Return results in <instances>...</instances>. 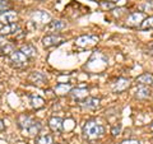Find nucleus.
I'll return each mask as SVG.
<instances>
[{
	"mask_svg": "<svg viewBox=\"0 0 153 144\" xmlns=\"http://www.w3.org/2000/svg\"><path fill=\"white\" fill-rule=\"evenodd\" d=\"M65 27H66V23L65 22L60 21V19H54V21H50L49 23H47V26L45 27V31L56 33V32L63 31Z\"/></svg>",
	"mask_w": 153,
	"mask_h": 144,
	"instance_id": "9",
	"label": "nucleus"
},
{
	"mask_svg": "<svg viewBox=\"0 0 153 144\" xmlns=\"http://www.w3.org/2000/svg\"><path fill=\"white\" fill-rule=\"evenodd\" d=\"M130 85V79L128 78H119L112 85V91L114 93H121L124 91H126Z\"/></svg>",
	"mask_w": 153,
	"mask_h": 144,
	"instance_id": "12",
	"label": "nucleus"
},
{
	"mask_svg": "<svg viewBox=\"0 0 153 144\" xmlns=\"http://www.w3.org/2000/svg\"><path fill=\"white\" fill-rule=\"evenodd\" d=\"M139 9H142V12L143 13H146V12H148V10H152V4H149V3H144V4H140L139 5Z\"/></svg>",
	"mask_w": 153,
	"mask_h": 144,
	"instance_id": "27",
	"label": "nucleus"
},
{
	"mask_svg": "<svg viewBox=\"0 0 153 144\" xmlns=\"http://www.w3.org/2000/svg\"><path fill=\"white\" fill-rule=\"evenodd\" d=\"M8 57H9L10 64L14 66V68H18V69L26 68L27 64H28V60H30L23 52H21V50H14Z\"/></svg>",
	"mask_w": 153,
	"mask_h": 144,
	"instance_id": "2",
	"label": "nucleus"
},
{
	"mask_svg": "<svg viewBox=\"0 0 153 144\" xmlns=\"http://www.w3.org/2000/svg\"><path fill=\"white\" fill-rule=\"evenodd\" d=\"M21 32V26L18 23H9V24H4L1 28H0V36H10L14 35V33Z\"/></svg>",
	"mask_w": 153,
	"mask_h": 144,
	"instance_id": "10",
	"label": "nucleus"
},
{
	"mask_svg": "<svg viewBox=\"0 0 153 144\" xmlns=\"http://www.w3.org/2000/svg\"><path fill=\"white\" fill-rule=\"evenodd\" d=\"M80 106L85 110H97L101 106V99L97 97H87L80 102Z\"/></svg>",
	"mask_w": 153,
	"mask_h": 144,
	"instance_id": "11",
	"label": "nucleus"
},
{
	"mask_svg": "<svg viewBox=\"0 0 153 144\" xmlns=\"http://www.w3.org/2000/svg\"><path fill=\"white\" fill-rule=\"evenodd\" d=\"M98 5H100V8H101L102 10H114V9L116 8V4L112 3V1H108V0H103V1H100Z\"/></svg>",
	"mask_w": 153,
	"mask_h": 144,
	"instance_id": "24",
	"label": "nucleus"
},
{
	"mask_svg": "<svg viewBox=\"0 0 153 144\" xmlns=\"http://www.w3.org/2000/svg\"><path fill=\"white\" fill-rule=\"evenodd\" d=\"M35 144H54V139L50 134H42L36 138Z\"/></svg>",
	"mask_w": 153,
	"mask_h": 144,
	"instance_id": "22",
	"label": "nucleus"
},
{
	"mask_svg": "<svg viewBox=\"0 0 153 144\" xmlns=\"http://www.w3.org/2000/svg\"><path fill=\"white\" fill-rule=\"evenodd\" d=\"M35 119H32L31 116H28V115H26V114H22V115H19V116L17 117V124H18V126H19V129L23 131L25 129H27L28 128V125L33 121Z\"/></svg>",
	"mask_w": 153,
	"mask_h": 144,
	"instance_id": "15",
	"label": "nucleus"
},
{
	"mask_svg": "<svg viewBox=\"0 0 153 144\" xmlns=\"http://www.w3.org/2000/svg\"><path fill=\"white\" fill-rule=\"evenodd\" d=\"M5 44H8V41H7L3 36H0V49H1V47H3L4 45H5Z\"/></svg>",
	"mask_w": 153,
	"mask_h": 144,
	"instance_id": "30",
	"label": "nucleus"
},
{
	"mask_svg": "<svg viewBox=\"0 0 153 144\" xmlns=\"http://www.w3.org/2000/svg\"><path fill=\"white\" fill-rule=\"evenodd\" d=\"M137 84L139 85H151L153 84V74L152 73H144L139 76H137Z\"/></svg>",
	"mask_w": 153,
	"mask_h": 144,
	"instance_id": "19",
	"label": "nucleus"
},
{
	"mask_svg": "<svg viewBox=\"0 0 153 144\" xmlns=\"http://www.w3.org/2000/svg\"><path fill=\"white\" fill-rule=\"evenodd\" d=\"M63 119L61 117H51L49 120V126L52 131H56V133H60L63 130Z\"/></svg>",
	"mask_w": 153,
	"mask_h": 144,
	"instance_id": "17",
	"label": "nucleus"
},
{
	"mask_svg": "<svg viewBox=\"0 0 153 144\" xmlns=\"http://www.w3.org/2000/svg\"><path fill=\"white\" fill-rule=\"evenodd\" d=\"M4 130H5V124H4V121L0 119V131H4Z\"/></svg>",
	"mask_w": 153,
	"mask_h": 144,
	"instance_id": "31",
	"label": "nucleus"
},
{
	"mask_svg": "<svg viewBox=\"0 0 153 144\" xmlns=\"http://www.w3.org/2000/svg\"><path fill=\"white\" fill-rule=\"evenodd\" d=\"M106 130H105V126H102L101 124H98L97 121H87L83 125V129H82V134H83V138L85 140L88 142H94V140H98L101 139Z\"/></svg>",
	"mask_w": 153,
	"mask_h": 144,
	"instance_id": "1",
	"label": "nucleus"
},
{
	"mask_svg": "<svg viewBox=\"0 0 153 144\" xmlns=\"http://www.w3.org/2000/svg\"><path fill=\"white\" fill-rule=\"evenodd\" d=\"M108 1H112V3H115V1H117V0H108Z\"/></svg>",
	"mask_w": 153,
	"mask_h": 144,
	"instance_id": "33",
	"label": "nucleus"
},
{
	"mask_svg": "<svg viewBox=\"0 0 153 144\" xmlns=\"http://www.w3.org/2000/svg\"><path fill=\"white\" fill-rule=\"evenodd\" d=\"M63 41H64V37L59 35V33H51V35H46L42 37V45H44V47H46V49L60 45Z\"/></svg>",
	"mask_w": 153,
	"mask_h": 144,
	"instance_id": "4",
	"label": "nucleus"
},
{
	"mask_svg": "<svg viewBox=\"0 0 153 144\" xmlns=\"http://www.w3.org/2000/svg\"><path fill=\"white\" fill-rule=\"evenodd\" d=\"M10 9V4H9L8 1H5V0H0V12H7Z\"/></svg>",
	"mask_w": 153,
	"mask_h": 144,
	"instance_id": "26",
	"label": "nucleus"
},
{
	"mask_svg": "<svg viewBox=\"0 0 153 144\" xmlns=\"http://www.w3.org/2000/svg\"><path fill=\"white\" fill-rule=\"evenodd\" d=\"M120 144H140V142L137 140V139H128V140L121 142Z\"/></svg>",
	"mask_w": 153,
	"mask_h": 144,
	"instance_id": "28",
	"label": "nucleus"
},
{
	"mask_svg": "<svg viewBox=\"0 0 153 144\" xmlns=\"http://www.w3.org/2000/svg\"><path fill=\"white\" fill-rule=\"evenodd\" d=\"M41 128H42V124L38 121V120H33L30 125H28V128L25 129L22 133H23V135H26V137H36L37 134L40 133Z\"/></svg>",
	"mask_w": 153,
	"mask_h": 144,
	"instance_id": "8",
	"label": "nucleus"
},
{
	"mask_svg": "<svg viewBox=\"0 0 153 144\" xmlns=\"http://www.w3.org/2000/svg\"><path fill=\"white\" fill-rule=\"evenodd\" d=\"M152 28H153V16L146 18L144 21L140 23V26H139V30H142V31L152 30Z\"/></svg>",
	"mask_w": 153,
	"mask_h": 144,
	"instance_id": "23",
	"label": "nucleus"
},
{
	"mask_svg": "<svg viewBox=\"0 0 153 144\" xmlns=\"http://www.w3.org/2000/svg\"><path fill=\"white\" fill-rule=\"evenodd\" d=\"M152 91L148 88V85H139L135 91H134V97L137 99H147L151 97Z\"/></svg>",
	"mask_w": 153,
	"mask_h": 144,
	"instance_id": "14",
	"label": "nucleus"
},
{
	"mask_svg": "<svg viewBox=\"0 0 153 144\" xmlns=\"http://www.w3.org/2000/svg\"><path fill=\"white\" fill-rule=\"evenodd\" d=\"M149 128H151V130H153V122L151 124V126H149Z\"/></svg>",
	"mask_w": 153,
	"mask_h": 144,
	"instance_id": "32",
	"label": "nucleus"
},
{
	"mask_svg": "<svg viewBox=\"0 0 153 144\" xmlns=\"http://www.w3.org/2000/svg\"><path fill=\"white\" fill-rule=\"evenodd\" d=\"M144 13L143 12H134L126 18V26L129 27H139L140 23L144 21Z\"/></svg>",
	"mask_w": 153,
	"mask_h": 144,
	"instance_id": "6",
	"label": "nucleus"
},
{
	"mask_svg": "<svg viewBox=\"0 0 153 144\" xmlns=\"http://www.w3.org/2000/svg\"><path fill=\"white\" fill-rule=\"evenodd\" d=\"M120 129H121V126L120 125H117V126H115V128H112V130H111V134L114 137H116L119 133H120Z\"/></svg>",
	"mask_w": 153,
	"mask_h": 144,
	"instance_id": "29",
	"label": "nucleus"
},
{
	"mask_svg": "<svg viewBox=\"0 0 153 144\" xmlns=\"http://www.w3.org/2000/svg\"><path fill=\"white\" fill-rule=\"evenodd\" d=\"M17 19H18V14H17V12L12 10V9H9V10L4 12L3 14H0V22L4 23V24L16 23Z\"/></svg>",
	"mask_w": 153,
	"mask_h": 144,
	"instance_id": "13",
	"label": "nucleus"
},
{
	"mask_svg": "<svg viewBox=\"0 0 153 144\" xmlns=\"http://www.w3.org/2000/svg\"><path fill=\"white\" fill-rule=\"evenodd\" d=\"M100 41V37L96 35H83L75 38V45L79 47H92Z\"/></svg>",
	"mask_w": 153,
	"mask_h": 144,
	"instance_id": "3",
	"label": "nucleus"
},
{
	"mask_svg": "<svg viewBox=\"0 0 153 144\" xmlns=\"http://www.w3.org/2000/svg\"><path fill=\"white\" fill-rule=\"evenodd\" d=\"M0 50H1V52H3L4 55H8V56H9V55H10L12 52L14 51V46H13L12 44H9V42H8V44L4 45V46H3Z\"/></svg>",
	"mask_w": 153,
	"mask_h": 144,
	"instance_id": "25",
	"label": "nucleus"
},
{
	"mask_svg": "<svg viewBox=\"0 0 153 144\" xmlns=\"http://www.w3.org/2000/svg\"><path fill=\"white\" fill-rule=\"evenodd\" d=\"M152 52H153V46H152Z\"/></svg>",
	"mask_w": 153,
	"mask_h": 144,
	"instance_id": "34",
	"label": "nucleus"
},
{
	"mask_svg": "<svg viewBox=\"0 0 153 144\" xmlns=\"http://www.w3.org/2000/svg\"><path fill=\"white\" fill-rule=\"evenodd\" d=\"M70 94L74 99L83 101L88 97V89L87 88H73L70 91Z\"/></svg>",
	"mask_w": 153,
	"mask_h": 144,
	"instance_id": "16",
	"label": "nucleus"
},
{
	"mask_svg": "<svg viewBox=\"0 0 153 144\" xmlns=\"http://www.w3.org/2000/svg\"><path fill=\"white\" fill-rule=\"evenodd\" d=\"M71 89H73V87H71L70 83H59L54 88L56 96H65L66 93H70Z\"/></svg>",
	"mask_w": 153,
	"mask_h": 144,
	"instance_id": "18",
	"label": "nucleus"
},
{
	"mask_svg": "<svg viewBox=\"0 0 153 144\" xmlns=\"http://www.w3.org/2000/svg\"><path fill=\"white\" fill-rule=\"evenodd\" d=\"M30 105L32 108L35 110H40L45 106V99L40 97V96H31L30 97Z\"/></svg>",
	"mask_w": 153,
	"mask_h": 144,
	"instance_id": "20",
	"label": "nucleus"
},
{
	"mask_svg": "<svg viewBox=\"0 0 153 144\" xmlns=\"http://www.w3.org/2000/svg\"><path fill=\"white\" fill-rule=\"evenodd\" d=\"M21 52H23V54H25L28 59H33V57L36 56L37 50H36V47L33 46L32 44H26V45H23L21 47Z\"/></svg>",
	"mask_w": 153,
	"mask_h": 144,
	"instance_id": "21",
	"label": "nucleus"
},
{
	"mask_svg": "<svg viewBox=\"0 0 153 144\" xmlns=\"http://www.w3.org/2000/svg\"><path fill=\"white\" fill-rule=\"evenodd\" d=\"M32 21L35 23H40V24H46V23H49L51 21V16L49 13H46L44 10H36L32 13Z\"/></svg>",
	"mask_w": 153,
	"mask_h": 144,
	"instance_id": "7",
	"label": "nucleus"
},
{
	"mask_svg": "<svg viewBox=\"0 0 153 144\" xmlns=\"http://www.w3.org/2000/svg\"><path fill=\"white\" fill-rule=\"evenodd\" d=\"M27 80L30 83L37 85V87H41L47 83V76L42 73V71H32V73L27 76Z\"/></svg>",
	"mask_w": 153,
	"mask_h": 144,
	"instance_id": "5",
	"label": "nucleus"
}]
</instances>
